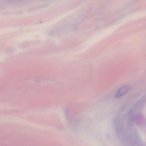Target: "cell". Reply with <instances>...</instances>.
Instances as JSON below:
<instances>
[{"instance_id":"obj_1","label":"cell","mask_w":146,"mask_h":146,"mask_svg":"<svg viewBox=\"0 0 146 146\" xmlns=\"http://www.w3.org/2000/svg\"><path fill=\"white\" fill-rule=\"evenodd\" d=\"M131 89L130 86L128 85H124L122 86L117 91L115 94V97L117 98L121 97L124 96Z\"/></svg>"}]
</instances>
